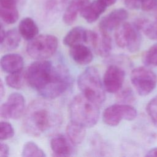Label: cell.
I'll use <instances>...</instances> for the list:
<instances>
[{
	"label": "cell",
	"instance_id": "6da1fadb",
	"mask_svg": "<svg viewBox=\"0 0 157 157\" xmlns=\"http://www.w3.org/2000/svg\"><path fill=\"white\" fill-rule=\"evenodd\" d=\"M28 85L45 99H55L70 87L72 79L69 71L61 66H54L48 60H37L31 63L25 73Z\"/></svg>",
	"mask_w": 157,
	"mask_h": 157
},
{
	"label": "cell",
	"instance_id": "7a4b0ae2",
	"mask_svg": "<svg viewBox=\"0 0 157 157\" xmlns=\"http://www.w3.org/2000/svg\"><path fill=\"white\" fill-rule=\"evenodd\" d=\"M61 121L58 111L42 100L33 101L28 107L23 120V128L29 135L38 137L56 127Z\"/></svg>",
	"mask_w": 157,
	"mask_h": 157
},
{
	"label": "cell",
	"instance_id": "3957f363",
	"mask_svg": "<svg viewBox=\"0 0 157 157\" xmlns=\"http://www.w3.org/2000/svg\"><path fill=\"white\" fill-rule=\"evenodd\" d=\"M98 105L82 94L75 96L69 107L71 121L85 128L94 126L99 117Z\"/></svg>",
	"mask_w": 157,
	"mask_h": 157
},
{
	"label": "cell",
	"instance_id": "277c9868",
	"mask_svg": "<svg viewBox=\"0 0 157 157\" xmlns=\"http://www.w3.org/2000/svg\"><path fill=\"white\" fill-rule=\"evenodd\" d=\"M77 85L82 94L97 104H102L105 99V88L98 70L89 67L78 77Z\"/></svg>",
	"mask_w": 157,
	"mask_h": 157
},
{
	"label": "cell",
	"instance_id": "5b68a950",
	"mask_svg": "<svg viewBox=\"0 0 157 157\" xmlns=\"http://www.w3.org/2000/svg\"><path fill=\"white\" fill-rule=\"evenodd\" d=\"M58 46L56 37L51 34H42L29 40L26 46V52L34 59H46L55 54Z\"/></svg>",
	"mask_w": 157,
	"mask_h": 157
},
{
	"label": "cell",
	"instance_id": "8992f818",
	"mask_svg": "<svg viewBox=\"0 0 157 157\" xmlns=\"http://www.w3.org/2000/svg\"><path fill=\"white\" fill-rule=\"evenodd\" d=\"M139 31L135 25L123 23L117 28L115 33L117 45L131 53L136 52L140 48L142 41Z\"/></svg>",
	"mask_w": 157,
	"mask_h": 157
},
{
	"label": "cell",
	"instance_id": "52a82bcc",
	"mask_svg": "<svg viewBox=\"0 0 157 157\" xmlns=\"http://www.w3.org/2000/svg\"><path fill=\"white\" fill-rule=\"evenodd\" d=\"M130 78L136 92L142 96L151 93L157 84V76L155 73L144 66L134 69L131 71Z\"/></svg>",
	"mask_w": 157,
	"mask_h": 157
},
{
	"label": "cell",
	"instance_id": "ba28073f",
	"mask_svg": "<svg viewBox=\"0 0 157 157\" xmlns=\"http://www.w3.org/2000/svg\"><path fill=\"white\" fill-rule=\"evenodd\" d=\"M137 117L136 109L128 104H115L107 107L102 115L105 124L110 126H117L122 120L132 121Z\"/></svg>",
	"mask_w": 157,
	"mask_h": 157
},
{
	"label": "cell",
	"instance_id": "9c48e42d",
	"mask_svg": "<svg viewBox=\"0 0 157 157\" xmlns=\"http://www.w3.org/2000/svg\"><path fill=\"white\" fill-rule=\"evenodd\" d=\"M25 107V99L22 94L13 93L0 107V114L5 119H17L23 113Z\"/></svg>",
	"mask_w": 157,
	"mask_h": 157
},
{
	"label": "cell",
	"instance_id": "30bf717a",
	"mask_svg": "<svg viewBox=\"0 0 157 157\" xmlns=\"http://www.w3.org/2000/svg\"><path fill=\"white\" fill-rule=\"evenodd\" d=\"M86 43L91 45L96 53L104 57L109 55L112 48V39L108 32L101 29L99 33L87 30Z\"/></svg>",
	"mask_w": 157,
	"mask_h": 157
},
{
	"label": "cell",
	"instance_id": "8fae6325",
	"mask_svg": "<svg viewBox=\"0 0 157 157\" xmlns=\"http://www.w3.org/2000/svg\"><path fill=\"white\" fill-rule=\"evenodd\" d=\"M124 78L125 72L123 69L116 65L109 66L103 78V84L105 90L110 93H117L121 89Z\"/></svg>",
	"mask_w": 157,
	"mask_h": 157
},
{
	"label": "cell",
	"instance_id": "7c38bea8",
	"mask_svg": "<svg viewBox=\"0 0 157 157\" xmlns=\"http://www.w3.org/2000/svg\"><path fill=\"white\" fill-rule=\"evenodd\" d=\"M128 17V12L124 9H118L104 17L99 24V29L110 31L117 28Z\"/></svg>",
	"mask_w": 157,
	"mask_h": 157
},
{
	"label": "cell",
	"instance_id": "4fadbf2b",
	"mask_svg": "<svg viewBox=\"0 0 157 157\" xmlns=\"http://www.w3.org/2000/svg\"><path fill=\"white\" fill-rule=\"evenodd\" d=\"M0 64L3 71L11 74L21 71L24 61L23 57L17 53H9L1 57Z\"/></svg>",
	"mask_w": 157,
	"mask_h": 157
},
{
	"label": "cell",
	"instance_id": "5bb4252c",
	"mask_svg": "<svg viewBox=\"0 0 157 157\" xmlns=\"http://www.w3.org/2000/svg\"><path fill=\"white\" fill-rule=\"evenodd\" d=\"M69 55L75 63L81 66L90 64L93 58L91 50L83 44L71 47Z\"/></svg>",
	"mask_w": 157,
	"mask_h": 157
},
{
	"label": "cell",
	"instance_id": "9a60e30c",
	"mask_svg": "<svg viewBox=\"0 0 157 157\" xmlns=\"http://www.w3.org/2000/svg\"><path fill=\"white\" fill-rule=\"evenodd\" d=\"M50 147L55 156H69L73 152L71 144L62 135L56 136L51 139Z\"/></svg>",
	"mask_w": 157,
	"mask_h": 157
},
{
	"label": "cell",
	"instance_id": "2e32d148",
	"mask_svg": "<svg viewBox=\"0 0 157 157\" xmlns=\"http://www.w3.org/2000/svg\"><path fill=\"white\" fill-rule=\"evenodd\" d=\"M105 9L106 7L99 0H95L90 4H86L81 10L80 15L88 23H93L98 19Z\"/></svg>",
	"mask_w": 157,
	"mask_h": 157
},
{
	"label": "cell",
	"instance_id": "e0dca14e",
	"mask_svg": "<svg viewBox=\"0 0 157 157\" xmlns=\"http://www.w3.org/2000/svg\"><path fill=\"white\" fill-rule=\"evenodd\" d=\"M87 30L80 26L71 29L63 38V44L69 47L79 44L86 43Z\"/></svg>",
	"mask_w": 157,
	"mask_h": 157
},
{
	"label": "cell",
	"instance_id": "ac0fdd59",
	"mask_svg": "<svg viewBox=\"0 0 157 157\" xmlns=\"http://www.w3.org/2000/svg\"><path fill=\"white\" fill-rule=\"evenodd\" d=\"M18 31L24 39L31 40L37 36L39 28L32 18L26 17L20 21L18 25Z\"/></svg>",
	"mask_w": 157,
	"mask_h": 157
},
{
	"label": "cell",
	"instance_id": "d6986e66",
	"mask_svg": "<svg viewBox=\"0 0 157 157\" xmlns=\"http://www.w3.org/2000/svg\"><path fill=\"white\" fill-rule=\"evenodd\" d=\"M88 4L87 0H72L66 9L63 20L67 25H71L75 21L78 13Z\"/></svg>",
	"mask_w": 157,
	"mask_h": 157
},
{
	"label": "cell",
	"instance_id": "ffe728a7",
	"mask_svg": "<svg viewBox=\"0 0 157 157\" xmlns=\"http://www.w3.org/2000/svg\"><path fill=\"white\" fill-rule=\"evenodd\" d=\"M66 131L70 142L74 145L80 144L86 136V128L72 121L67 125Z\"/></svg>",
	"mask_w": 157,
	"mask_h": 157
},
{
	"label": "cell",
	"instance_id": "44dd1931",
	"mask_svg": "<svg viewBox=\"0 0 157 157\" xmlns=\"http://www.w3.org/2000/svg\"><path fill=\"white\" fill-rule=\"evenodd\" d=\"M20 34L15 29L6 31L1 40V48L2 51H10L16 49L20 43Z\"/></svg>",
	"mask_w": 157,
	"mask_h": 157
},
{
	"label": "cell",
	"instance_id": "7402d4cb",
	"mask_svg": "<svg viewBox=\"0 0 157 157\" xmlns=\"http://www.w3.org/2000/svg\"><path fill=\"white\" fill-rule=\"evenodd\" d=\"M125 6L130 9L141 8L144 11H150L155 7L157 0H123Z\"/></svg>",
	"mask_w": 157,
	"mask_h": 157
},
{
	"label": "cell",
	"instance_id": "603a6c76",
	"mask_svg": "<svg viewBox=\"0 0 157 157\" xmlns=\"http://www.w3.org/2000/svg\"><path fill=\"white\" fill-rule=\"evenodd\" d=\"M21 156L23 157H44L46 155L36 144L29 141L24 144L21 151Z\"/></svg>",
	"mask_w": 157,
	"mask_h": 157
},
{
	"label": "cell",
	"instance_id": "cb8c5ba5",
	"mask_svg": "<svg viewBox=\"0 0 157 157\" xmlns=\"http://www.w3.org/2000/svg\"><path fill=\"white\" fill-rule=\"evenodd\" d=\"M142 62L147 66H157V44L151 45L142 56Z\"/></svg>",
	"mask_w": 157,
	"mask_h": 157
},
{
	"label": "cell",
	"instance_id": "d4e9b609",
	"mask_svg": "<svg viewBox=\"0 0 157 157\" xmlns=\"http://www.w3.org/2000/svg\"><path fill=\"white\" fill-rule=\"evenodd\" d=\"M24 78L25 75L22 74L21 71L9 74L6 77V83L12 88L20 89L23 86Z\"/></svg>",
	"mask_w": 157,
	"mask_h": 157
},
{
	"label": "cell",
	"instance_id": "484cf974",
	"mask_svg": "<svg viewBox=\"0 0 157 157\" xmlns=\"http://www.w3.org/2000/svg\"><path fill=\"white\" fill-rule=\"evenodd\" d=\"M1 19L7 24H13L18 19V12L16 8H0Z\"/></svg>",
	"mask_w": 157,
	"mask_h": 157
},
{
	"label": "cell",
	"instance_id": "4316f807",
	"mask_svg": "<svg viewBox=\"0 0 157 157\" xmlns=\"http://www.w3.org/2000/svg\"><path fill=\"white\" fill-rule=\"evenodd\" d=\"M67 0H47L45 4V9L48 15L58 13L62 10Z\"/></svg>",
	"mask_w": 157,
	"mask_h": 157
},
{
	"label": "cell",
	"instance_id": "83f0119b",
	"mask_svg": "<svg viewBox=\"0 0 157 157\" xmlns=\"http://www.w3.org/2000/svg\"><path fill=\"white\" fill-rule=\"evenodd\" d=\"M14 136V129L12 124L5 121H1L0 123V139L5 140L12 138Z\"/></svg>",
	"mask_w": 157,
	"mask_h": 157
},
{
	"label": "cell",
	"instance_id": "f1b7e54d",
	"mask_svg": "<svg viewBox=\"0 0 157 157\" xmlns=\"http://www.w3.org/2000/svg\"><path fill=\"white\" fill-rule=\"evenodd\" d=\"M146 110L151 121L157 127V95L148 102Z\"/></svg>",
	"mask_w": 157,
	"mask_h": 157
},
{
	"label": "cell",
	"instance_id": "f546056e",
	"mask_svg": "<svg viewBox=\"0 0 157 157\" xmlns=\"http://www.w3.org/2000/svg\"><path fill=\"white\" fill-rule=\"evenodd\" d=\"M117 99L123 104L130 103L134 101L135 97L134 93L131 88H125L123 90H120L117 92Z\"/></svg>",
	"mask_w": 157,
	"mask_h": 157
},
{
	"label": "cell",
	"instance_id": "4dcf8cb0",
	"mask_svg": "<svg viewBox=\"0 0 157 157\" xmlns=\"http://www.w3.org/2000/svg\"><path fill=\"white\" fill-rule=\"evenodd\" d=\"M19 0H0V8H16Z\"/></svg>",
	"mask_w": 157,
	"mask_h": 157
},
{
	"label": "cell",
	"instance_id": "1f68e13d",
	"mask_svg": "<svg viewBox=\"0 0 157 157\" xmlns=\"http://www.w3.org/2000/svg\"><path fill=\"white\" fill-rule=\"evenodd\" d=\"M147 37L151 40H157V19L156 21L152 22L151 29Z\"/></svg>",
	"mask_w": 157,
	"mask_h": 157
},
{
	"label": "cell",
	"instance_id": "d6a6232c",
	"mask_svg": "<svg viewBox=\"0 0 157 157\" xmlns=\"http://www.w3.org/2000/svg\"><path fill=\"white\" fill-rule=\"evenodd\" d=\"M9 154V146L2 142L0 145V157H7Z\"/></svg>",
	"mask_w": 157,
	"mask_h": 157
},
{
	"label": "cell",
	"instance_id": "836d02e7",
	"mask_svg": "<svg viewBox=\"0 0 157 157\" xmlns=\"http://www.w3.org/2000/svg\"><path fill=\"white\" fill-rule=\"evenodd\" d=\"M146 156H157V147L153 148L147 152Z\"/></svg>",
	"mask_w": 157,
	"mask_h": 157
},
{
	"label": "cell",
	"instance_id": "e575fe53",
	"mask_svg": "<svg viewBox=\"0 0 157 157\" xmlns=\"http://www.w3.org/2000/svg\"><path fill=\"white\" fill-rule=\"evenodd\" d=\"M103 5H104L106 7L107 6H110L115 3L117 0H99Z\"/></svg>",
	"mask_w": 157,
	"mask_h": 157
},
{
	"label": "cell",
	"instance_id": "d590c367",
	"mask_svg": "<svg viewBox=\"0 0 157 157\" xmlns=\"http://www.w3.org/2000/svg\"><path fill=\"white\" fill-rule=\"evenodd\" d=\"M5 93V88L4 87V85L2 83V81L1 80V83H0V95H1V98H2L3 97V96L4 95Z\"/></svg>",
	"mask_w": 157,
	"mask_h": 157
},
{
	"label": "cell",
	"instance_id": "8d00e7d4",
	"mask_svg": "<svg viewBox=\"0 0 157 157\" xmlns=\"http://www.w3.org/2000/svg\"><path fill=\"white\" fill-rule=\"evenodd\" d=\"M153 9L155 10V16H156V19H157V4H156V6H155V7L153 8Z\"/></svg>",
	"mask_w": 157,
	"mask_h": 157
}]
</instances>
